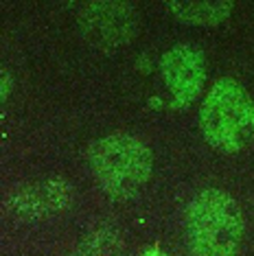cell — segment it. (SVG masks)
I'll use <instances>...</instances> for the list:
<instances>
[{
  "mask_svg": "<svg viewBox=\"0 0 254 256\" xmlns=\"http://www.w3.org/2000/svg\"><path fill=\"white\" fill-rule=\"evenodd\" d=\"M9 90H14V81H11L7 70H2V101L9 98Z\"/></svg>",
  "mask_w": 254,
  "mask_h": 256,
  "instance_id": "cell-9",
  "label": "cell"
},
{
  "mask_svg": "<svg viewBox=\"0 0 254 256\" xmlns=\"http://www.w3.org/2000/svg\"><path fill=\"white\" fill-rule=\"evenodd\" d=\"M74 186L62 178H50L42 182L9 188L4 195V212L20 221H40L53 217L72 206Z\"/></svg>",
  "mask_w": 254,
  "mask_h": 256,
  "instance_id": "cell-5",
  "label": "cell"
},
{
  "mask_svg": "<svg viewBox=\"0 0 254 256\" xmlns=\"http://www.w3.org/2000/svg\"><path fill=\"white\" fill-rule=\"evenodd\" d=\"M184 232L195 256H236L246 219L239 202L222 188H204L188 202Z\"/></svg>",
  "mask_w": 254,
  "mask_h": 256,
  "instance_id": "cell-1",
  "label": "cell"
},
{
  "mask_svg": "<svg viewBox=\"0 0 254 256\" xmlns=\"http://www.w3.org/2000/svg\"><path fill=\"white\" fill-rule=\"evenodd\" d=\"M72 256H125L123 254V243L114 232L101 230L90 234L79 243Z\"/></svg>",
  "mask_w": 254,
  "mask_h": 256,
  "instance_id": "cell-8",
  "label": "cell"
},
{
  "mask_svg": "<svg viewBox=\"0 0 254 256\" xmlns=\"http://www.w3.org/2000/svg\"><path fill=\"white\" fill-rule=\"evenodd\" d=\"M164 86L171 92L173 108H186L200 96L206 81V60L198 46L176 44L160 60Z\"/></svg>",
  "mask_w": 254,
  "mask_h": 256,
  "instance_id": "cell-6",
  "label": "cell"
},
{
  "mask_svg": "<svg viewBox=\"0 0 254 256\" xmlns=\"http://www.w3.org/2000/svg\"><path fill=\"white\" fill-rule=\"evenodd\" d=\"M88 166L101 190L114 200H130L149 182L154 154L132 134H108L90 144Z\"/></svg>",
  "mask_w": 254,
  "mask_h": 256,
  "instance_id": "cell-2",
  "label": "cell"
},
{
  "mask_svg": "<svg viewBox=\"0 0 254 256\" xmlns=\"http://www.w3.org/2000/svg\"><path fill=\"white\" fill-rule=\"evenodd\" d=\"M79 28L92 46L114 50L136 38V9L127 2H86L79 9Z\"/></svg>",
  "mask_w": 254,
  "mask_h": 256,
  "instance_id": "cell-4",
  "label": "cell"
},
{
  "mask_svg": "<svg viewBox=\"0 0 254 256\" xmlns=\"http://www.w3.org/2000/svg\"><path fill=\"white\" fill-rule=\"evenodd\" d=\"M142 256H169V254L162 252V250H149V252H145Z\"/></svg>",
  "mask_w": 254,
  "mask_h": 256,
  "instance_id": "cell-10",
  "label": "cell"
},
{
  "mask_svg": "<svg viewBox=\"0 0 254 256\" xmlns=\"http://www.w3.org/2000/svg\"><path fill=\"white\" fill-rule=\"evenodd\" d=\"M166 9L176 16L178 20L195 26H215L222 24L234 9V2L230 0H200V2H166Z\"/></svg>",
  "mask_w": 254,
  "mask_h": 256,
  "instance_id": "cell-7",
  "label": "cell"
},
{
  "mask_svg": "<svg viewBox=\"0 0 254 256\" xmlns=\"http://www.w3.org/2000/svg\"><path fill=\"white\" fill-rule=\"evenodd\" d=\"M204 140L222 154H239L254 142V101L234 79H219L200 108Z\"/></svg>",
  "mask_w": 254,
  "mask_h": 256,
  "instance_id": "cell-3",
  "label": "cell"
}]
</instances>
